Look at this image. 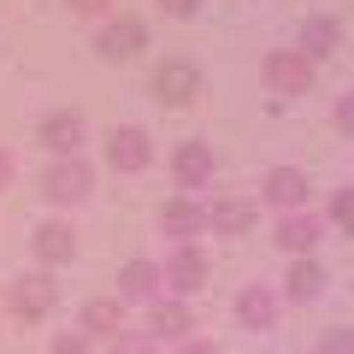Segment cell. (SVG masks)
Instances as JSON below:
<instances>
[{"instance_id": "cell-1", "label": "cell", "mask_w": 354, "mask_h": 354, "mask_svg": "<svg viewBox=\"0 0 354 354\" xmlns=\"http://www.w3.org/2000/svg\"><path fill=\"white\" fill-rule=\"evenodd\" d=\"M260 77H266L272 95L290 101V95H307V88H313V59H307L301 48H272V53H266V65H260Z\"/></svg>"}, {"instance_id": "cell-2", "label": "cell", "mask_w": 354, "mask_h": 354, "mask_svg": "<svg viewBox=\"0 0 354 354\" xmlns=\"http://www.w3.org/2000/svg\"><path fill=\"white\" fill-rule=\"evenodd\" d=\"M88 189H95V171L83 165V153H71V160H53L48 171H41V195H48L53 207H77Z\"/></svg>"}, {"instance_id": "cell-3", "label": "cell", "mask_w": 354, "mask_h": 354, "mask_svg": "<svg viewBox=\"0 0 354 354\" xmlns=\"http://www.w3.org/2000/svg\"><path fill=\"white\" fill-rule=\"evenodd\" d=\"M148 160H153V142H148L142 124H113L106 130V165L113 171L136 177V171H148Z\"/></svg>"}, {"instance_id": "cell-4", "label": "cell", "mask_w": 354, "mask_h": 354, "mask_svg": "<svg viewBox=\"0 0 354 354\" xmlns=\"http://www.w3.org/2000/svg\"><path fill=\"white\" fill-rule=\"evenodd\" d=\"M207 272H213V266H207V254L195 248V242H183V248H171L165 254V266H160V278H165V290L177 295V301H183V295H195L207 283Z\"/></svg>"}, {"instance_id": "cell-5", "label": "cell", "mask_w": 354, "mask_h": 354, "mask_svg": "<svg viewBox=\"0 0 354 354\" xmlns=\"http://www.w3.org/2000/svg\"><path fill=\"white\" fill-rule=\"evenodd\" d=\"M95 48H101L106 59H136V53L148 48V24H142L136 12H118V18H106V24H101Z\"/></svg>"}, {"instance_id": "cell-6", "label": "cell", "mask_w": 354, "mask_h": 354, "mask_svg": "<svg viewBox=\"0 0 354 354\" xmlns=\"http://www.w3.org/2000/svg\"><path fill=\"white\" fill-rule=\"evenodd\" d=\"M153 95H160L165 106H189L195 95H201V65L195 59H165L160 71H153Z\"/></svg>"}, {"instance_id": "cell-7", "label": "cell", "mask_w": 354, "mask_h": 354, "mask_svg": "<svg viewBox=\"0 0 354 354\" xmlns=\"http://www.w3.org/2000/svg\"><path fill=\"white\" fill-rule=\"evenodd\" d=\"M6 307H12V319H48L53 313V278L48 272H24V278L6 290Z\"/></svg>"}, {"instance_id": "cell-8", "label": "cell", "mask_w": 354, "mask_h": 354, "mask_svg": "<svg viewBox=\"0 0 354 354\" xmlns=\"http://www.w3.org/2000/svg\"><path fill=\"white\" fill-rule=\"evenodd\" d=\"M160 230L183 248V242H195V236H207V207L195 201V195H171V201L160 207Z\"/></svg>"}, {"instance_id": "cell-9", "label": "cell", "mask_w": 354, "mask_h": 354, "mask_svg": "<svg viewBox=\"0 0 354 354\" xmlns=\"http://www.w3.org/2000/svg\"><path fill=\"white\" fill-rule=\"evenodd\" d=\"M260 201L283 207V213H301L307 207V171L301 165H272V171L260 177Z\"/></svg>"}, {"instance_id": "cell-10", "label": "cell", "mask_w": 354, "mask_h": 354, "mask_svg": "<svg viewBox=\"0 0 354 354\" xmlns=\"http://www.w3.org/2000/svg\"><path fill=\"white\" fill-rule=\"evenodd\" d=\"M254 218H260V201H248V195H218V201H207V230L213 236H242V230H254Z\"/></svg>"}, {"instance_id": "cell-11", "label": "cell", "mask_w": 354, "mask_h": 354, "mask_svg": "<svg viewBox=\"0 0 354 354\" xmlns=\"http://www.w3.org/2000/svg\"><path fill=\"white\" fill-rule=\"evenodd\" d=\"M148 307H153V313H148V337H153V342H189V330H195L189 301L160 295V301H148Z\"/></svg>"}, {"instance_id": "cell-12", "label": "cell", "mask_w": 354, "mask_h": 354, "mask_svg": "<svg viewBox=\"0 0 354 354\" xmlns=\"http://www.w3.org/2000/svg\"><path fill=\"white\" fill-rule=\"evenodd\" d=\"M171 177H177L183 195L207 189V183H213V142H183V148L171 153Z\"/></svg>"}, {"instance_id": "cell-13", "label": "cell", "mask_w": 354, "mask_h": 354, "mask_svg": "<svg viewBox=\"0 0 354 354\" xmlns=\"http://www.w3.org/2000/svg\"><path fill=\"white\" fill-rule=\"evenodd\" d=\"M36 136H41V148H48L53 160H71V153L83 148V118H77L71 106H59V113H48V118H41V130H36Z\"/></svg>"}, {"instance_id": "cell-14", "label": "cell", "mask_w": 354, "mask_h": 354, "mask_svg": "<svg viewBox=\"0 0 354 354\" xmlns=\"http://www.w3.org/2000/svg\"><path fill=\"white\" fill-rule=\"evenodd\" d=\"M77 330H83L88 342H95V337L113 342L118 330H124V301H118V295H95V301H83V313H77Z\"/></svg>"}, {"instance_id": "cell-15", "label": "cell", "mask_w": 354, "mask_h": 354, "mask_svg": "<svg viewBox=\"0 0 354 354\" xmlns=\"http://www.w3.org/2000/svg\"><path fill=\"white\" fill-rule=\"evenodd\" d=\"M160 260H124L118 266V301H160Z\"/></svg>"}, {"instance_id": "cell-16", "label": "cell", "mask_w": 354, "mask_h": 354, "mask_svg": "<svg viewBox=\"0 0 354 354\" xmlns=\"http://www.w3.org/2000/svg\"><path fill=\"white\" fill-rule=\"evenodd\" d=\"M319 236H325V218H313L307 207H301V213H283V218H278V242L295 254V260H307V254L319 248Z\"/></svg>"}, {"instance_id": "cell-17", "label": "cell", "mask_w": 354, "mask_h": 354, "mask_svg": "<svg viewBox=\"0 0 354 354\" xmlns=\"http://www.w3.org/2000/svg\"><path fill=\"white\" fill-rule=\"evenodd\" d=\"M30 248H36V260H41V266H65V260L77 254V230L65 225V218H48V225L30 236Z\"/></svg>"}, {"instance_id": "cell-18", "label": "cell", "mask_w": 354, "mask_h": 354, "mask_svg": "<svg viewBox=\"0 0 354 354\" xmlns=\"http://www.w3.org/2000/svg\"><path fill=\"white\" fill-rule=\"evenodd\" d=\"M236 319H242V330H272L278 325V295L266 290V283H248L236 295Z\"/></svg>"}, {"instance_id": "cell-19", "label": "cell", "mask_w": 354, "mask_h": 354, "mask_svg": "<svg viewBox=\"0 0 354 354\" xmlns=\"http://www.w3.org/2000/svg\"><path fill=\"white\" fill-rule=\"evenodd\" d=\"M337 48H342V24H337L330 12L301 18V53H307V59H330Z\"/></svg>"}, {"instance_id": "cell-20", "label": "cell", "mask_w": 354, "mask_h": 354, "mask_svg": "<svg viewBox=\"0 0 354 354\" xmlns=\"http://www.w3.org/2000/svg\"><path fill=\"white\" fill-rule=\"evenodd\" d=\"M283 290H290V301H319V295H325V266H319L313 254H307V260H290Z\"/></svg>"}, {"instance_id": "cell-21", "label": "cell", "mask_w": 354, "mask_h": 354, "mask_svg": "<svg viewBox=\"0 0 354 354\" xmlns=\"http://www.w3.org/2000/svg\"><path fill=\"white\" fill-rule=\"evenodd\" d=\"M113 354H160V342H153L148 337V330H118V337H113Z\"/></svg>"}, {"instance_id": "cell-22", "label": "cell", "mask_w": 354, "mask_h": 354, "mask_svg": "<svg viewBox=\"0 0 354 354\" xmlns=\"http://www.w3.org/2000/svg\"><path fill=\"white\" fill-rule=\"evenodd\" d=\"M330 225L354 236V189H337V195H330Z\"/></svg>"}, {"instance_id": "cell-23", "label": "cell", "mask_w": 354, "mask_h": 354, "mask_svg": "<svg viewBox=\"0 0 354 354\" xmlns=\"http://www.w3.org/2000/svg\"><path fill=\"white\" fill-rule=\"evenodd\" d=\"M48 354H88V337H83V330H59Z\"/></svg>"}, {"instance_id": "cell-24", "label": "cell", "mask_w": 354, "mask_h": 354, "mask_svg": "<svg viewBox=\"0 0 354 354\" xmlns=\"http://www.w3.org/2000/svg\"><path fill=\"white\" fill-rule=\"evenodd\" d=\"M319 354H354V330H325Z\"/></svg>"}, {"instance_id": "cell-25", "label": "cell", "mask_w": 354, "mask_h": 354, "mask_svg": "<svg viewBox=\"0 0 354 354\" xmlns=\"http://www.w3.org/2000/svg\"><path fill=\"white\" fill-rule=\"evenodd\" d=\"M330 118H337V130H342V136H354V88L337 101V113H330Z\"/></svg>"}, {"instance_id": "cell-26", "label": "cell", "mask_w": 354, "mask_h": 354, "mask_svg": "<svg viewBox=\"0 0 354 354\" xmlns=\"http://www.w3.org/2000/svg\"><path fill=\"white\" fill-rule=\"evenodd\" d=\"M195 6H201V0H160L165 18H195Z\"/></svg>"}, {"instance_id": "cell-27", "label": "cell", "mask_w": 354, "mask_h": 354, "mask_svg": "<svg viewBox=\"0 0 354 354\" xmlns=\"http://www.w3.org/2000/svg\"><path fill=\"white\" fill-rule=\"evenodd\" d=\"M65 6H71V12H106L113 0H65Z\"/></svg>"}, {"instance_id": "cell-28", "label": "cell", "mask_w": 354, "mask_h": 354, "mask_svg": "<svg viewBox=\"0 0 354 354\" xmlns=\"http://www.w3.org/2000/svg\"><path fill=\"white\" fill-rule=\"evenodd\" d=\"M177 354H218V348H213V342H195V337H189V342H177Z\"/></svg>"}, {"instance_id": "cell-29", "label": "cell", "mask_w": 354, "mask_h": 354, "mask_svg": "<svg viewBox=\"0 0 354 354\" xmlns=\"http://www.w3.org/2000/svg\"><path fill=\"white\" fill-rule=\"evenodd\" d=\"M6 183H12V153L0 148V189H6Z\"/></svg>"}]
</instances>
